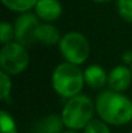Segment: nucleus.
Here are the masks:
<instances>
[{"mask_svg": "<svg viewBox=\"0 0 132 133\" xmlns=\"http://www.w3.org/2000/svg\"><path fill=\"white\" fill-rule=\"evenodd\" d=\"M96 112L109 125H126L132 122V101L122 92L102 90L95 99Z\"/></svg>", "mask_w": 132, "mask_h": 133, "instance_id": "f257e3e1", "label": "nucleus"}, {"mask_svg": "<svg viewBox=\"0 0 132 133\" xmlns=\"http://www.w3.org/2000/svg\"><path fill=\"white\" fill-rule=\"evenodd\" d=\"M84 84V71L79 67V65L65 61L57 65L52 72V87L62 98L69 99L80 94Z\"/></svg>", "mask_w": 132, "mask_h": 133, "instance_id": "f03ea898", "label": "nucleus"}, {"mask_svg": "<svg viewBox=\"0 0 132 133\" xmlns=\"http://www.w3.org/2000/svg\"><path fill=\"white\" fill-rule=\"evenodd\" d=\"M96 112L95 102L87 94H78L66 101L64 105L61 118L67 129L80 131L84 129L89 122L93 120Z\"/></svg>", "mask_w": 132, "mask_h": 133, "instance_id": "7ed1b4c3", "label": "nucleus"}, {"mask_svg": "<svg viewBox=\"0 0 132 133\" xmlns=\"http://www.w3.org/2000/svg\"><path fill=\"white\" fill-rule=\"evenodd\" d=\"M30 63V54L25 45L18 42H10L3 44L0 52V67L1 71L8 75L22 74Z\"/></svg>", "mask_w": 132, "mask_h": 133, "instance_id": "20e7f679", "label": "nucleus"}, {"mask_svg": "<svg viewBox=\"0 0 132 133\" xmlns=\"http://www.w3.org/2000/svg\"><path fill=\"white\" fill-rule=\"evenodd\" d=\"M58 49L65 61L74 65L84 63L91 53V46L87 38L77 31H70L62 35L58 43Z\"/></svg>", "mask_w": 132, "mask_h": 133, "instance_id": "39448f33", "label": "nucleus"}, {"mask_svg": "<svg viewBox=\"0 0 132 133\" xmlns=\"http://www.w3.org/2000/svg\"><path fill=\"white\" fill-rule=\"evenodd\" d=\"M42 21L33 12L20 13L16 18L14 26V40L22 45H30L36 43V31L40 26Z\"/></svg>", "mask_w": 132, "mask_h": 133, "instance_id": "423d86ee", "label": "nucleus"}, {"mask_svg": "<svg viewBox=\"0 0 132 133\" xmlns=\"http://www.w3.org/2000/svg\"><path fill=\"white\" fill-rule=\"evenodd\" d=\"M132 70L127 65H118L108 74V88L115 92H124L131 85Z\"/></svg>", "mask_w": 132, "mask_h": 133, "instance_id": "0eeeda50", "label": "nucleus"}, {"mask_svg": "<svg viewBox=\"0 0 132 133\" xmlns=\"http://www.w3.org/2000/svg\"><path fill=\"white\" fill-rule=\"evenodd\" d=\"M62 4L60 0H38L34 13L42 22H54L62 16Z\"/></svg>", "mask_w": 132, "mask_h": 133, "instance_id": "6e6552de", "label": "nucleus"}, {"mask_svg": "<svg viewBox=\"0 0 132 133\" xmlns=\"http://www.w3.org/2000/svg\"><path fill=\"white\" fill-rule=\"evenodd\" d=\"M84 80L89 88L102 89L108 85V74L100 65H91L84 69Z\"/></svg>", "mask_w": 132, "mask_h": 133, "instance_id": "1a4fd4ad", "label": "nucleus"}, {"mask_svg": "<svg viewBox=\"0 0 132 133\" xmlns=\"http://www.w3.org/2000/svg\"><path fill=\"white\" fill-rule=\"evenodd\" d=\"M62 127H65L62 118L54 114L45 115L36 122L34 127V133H62Z\"/></svg>", "mask_w": 132, "mask_h": 133, "instance_id": "9d476101", "label": "nucleus"}, {"mask_svg": "<svg viewBox=\"0 0 132 133\" xmlns=\"http://www.w3.org/2000/svg\"><path fill=\"white\" fill-rule=\"evenodd\" d=\"M60 30L52 25L51 22H42L36 31V42L44 45H54L58 44L61 40Z\"/></svg>", "mask_w": 132, "mask_h": 133, "instance_id": "9b49d317", "label": "nucleus"}, {"mask_svg": "<svg viewBox=\"0 0 132 133\" xmlns=\"http://www.w3.org/2000/svg\"><path fill=\"white\" fill-rule=\"evenodd\" d=\"M38 0H1L3 5L9 9L10 12L16 13H25L31 12V9L35 8Z\"/></svg>", "mask_w": 132, "mask_h": 133, "instance_id": "f8f14e48", "label": "nucleus"}, {"mask_svg": "<svg viewBox=\"0 0 132 133\" xmlns=\"http://www.w3.org/2000/svg\"><path fill=\"white\" fill-rule=\"evenodd\" d=\"M10 90H12L10 75L1 71L0 72V98H1V101H4L7 103L10 102Z\"/></svg>", "mask_w": 132, "mask_h": 133, "instance_id": "ddd939ff", "label": "nucleus"}, {"mask_svg": "<svg viewBox=\"0 0 132 133\" xmlns=\"http://www.w3.org/2000/svg\"><path fill=\"white\" fill-rule=\"evenodd\" d=\"M0 125H1V133H18L13 116L7 110H1L0 112Z\"/></svg>", "mask_w": 132, "mask_h": 133, "instance_id": "4468645a", "label": "nucleus"}, {"mask_svg": "<svg viewBox=\"0 0 132 133\" xmlns=\"http://www.w3.org/2000/svg\"><path fill=\"white\" fill-rule=\"evenodd\" d=\"M115 4L119 17L123 21L132 23V0H115Z\"/></svg>", "mask_w": 132, "mask_h": 133, "instance_id": "2eb2a0df", "label": "nucleus"}, {"mask_svg": "<svg viewBox=\"0 0 132 133\" xmlns=\"http://www.w3.org/2000/svg\"><path fill=\"white\" fill-rule=\"evenodd\" d=\"M83 133H111L109 124L102 119H93L88 123V125L83 129Z\"/></svg>", "mask_w": 132, "mask_h": 133, "instance_id": "dca6fc26", "label": "nucleus"}, {"mask_svg": "<svg viewBox=\"0 0 132 133\" xmlns=\"http://www.w3.org/2000/svg\"><path fill=\"white\" fill-rule=\"evenodd\" d=\"M14 39V26L7 21H3L0 25V42L3 44L10 43Z\"/></svg>", "mask_w": 132, "mask_h": 133, "instance_id": "f3484780", "label": "nucleus"}, {"mask_svg": "<svg viewBox=\"0 0 132 133\" xmlns=\"http://www.w3.org/2000/svg\"><path fill=\"white\" fill-rule=\"evenodd\" d=\"M122 59H123V62L126 63V65H132V50H126L124 53H123V56H122Z\"/></svg>", "mask_w": 132, "mask_h": 133, "instance_id": "a211bd4d", "label": "nucleus"}, {"mask_svg": "<svg viewBox=\"0 0 132 133\" xmlns=\"http://www.w3.org/2000/svg\"><path fill=\"white\" fill-rule=\"evenodd\" d=\"M91 1H93L96 4H108V3H111L113 0H91Z\"/></svg>", "mask_w": 132, "mask_h": 133, "instance_id": "6ab92c4d", "label": "nucleus"}, {"mask_svg": "<svg viewBox=\"0 0 132 133\" xmlns=\"http://www.w3.org/2000/svg\"><path fill=\"white\" fill-rule=\"evenodd\" d=\"M62 133H79L78 131H74V129H67V131H64Z\"/></svg>", "mask_w": 132, "mask_h": 133, "instance_id": "aec40b11", "label": "nucleus"}, {"mask_svg": "<svg viewBox=\"0 0 132 133\" xmlns=\"http://www.w3.org/2000/svg\"><path fill=\"white\" fill-rule=\"evenodd\" d=\"M130 67H131V70H132V65H131V66H130Z\"/></svg>", "mask_w": 132, "mask_h": 133, "instance_id": "412c9836", "label": "nucleus"}, {"mask_svg": "<svg viewBox=\"0 0 132 133\" xmlns=\"http://www.w3.org/2000/svg\"><path fill=\"white\" fill-rule=\"evenodd\" d=\"M131 133H132V131H131Z\"/></svg>", "mask_w": 132, "mask_h": 133, "instance_id": "4be33fe9", "label": "nucleus"}]
</instances>
